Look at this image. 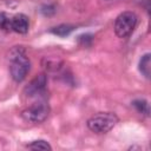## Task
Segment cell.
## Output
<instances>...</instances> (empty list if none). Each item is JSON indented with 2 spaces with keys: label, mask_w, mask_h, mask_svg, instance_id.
<instances>
[{
  "label": "cell",
  "mask_w": 151,
  "mask_h": 151,
  "mask_svg": "<svg viewBox=\"0 0 151 151\" xmlns=\"http://www.w3.org/2000/svg\"><path fill=\"white\" fill-rule=\"evenodd\" d=\"M9 60H11V65H9V71H11V76L12 78L20 83L22 81L28 71H29V60L25 54V51L22 47H14L11 51L9 54Z\"/></svg>",
  "instance_id": "6da1fadb"
},
{
  "label": "cell",
  "mask_w": 151,
  "mask_h": 151,
  "mask_svg": "<svg viewBox=\"0 0 151 151\" xmlns=\"http://www.w3.org/2000/svg\"><path fill=\"white\" fill-rule=\"evenodd\" d=\"M118 120V117L112 112H100L87 120V127L96 133H106L117 125Z\"/></svg>",
  "instance_id": "7a4b0ae2"
},
{
  "label": "cell",
  "mask_w": 151,
  "mask_h": 151,
  "mask_svg": "<svg viewBox=\"0 0 151 151\" xmlns=\"http://www.w3.org/2000/svg\"><path fill=\"white\" fill-rule=\"evenodd\" d=\"M137 25V15L133 12H123L114 21V32L119 38H127L131 35Z\"/></svg>",
  "instance_id": "3957f363"
},
{
  "label": "cell",
  "mask_w": 151,
  "mask_h": 151,
  "mask_svg": "<svg viewBox=\"0 0 151 151\" xmlns=\"http://www.w3.org/2000/svg\"><path fill=\"white\" fill-rule=\"evenodd\" d=\"M50 112L48 104L45 101V99H38V101H34L28 107H26L21 116L25 120L31 123H41L44 122Z\"/></svg>",
  "instance_id": "277c9868"
},
{
  "label": "cell",
  "mask_w": 151,
  "mask_h": 151,
  "mask_svg": "<svg viewBox=\"0 0 151 151\" xmlns=\"http://www.w3.org/2000/svg\"><path fill=\"white\" fill-rule=\"evenodd\" d=\"M46 84H47V78L44 73L37 76L32 81L25 87V94L27 97H35L39 99L44 98V94L46 93Z\"/></svg>",
  "instance_id": "5b68a950"
},
{
  "label": "cell",
  "mask_w": 151,
  "mask_h": 151,
  "mask_svg": "<svg viewBox=\"0 0 151 151\" xmlns=\"http://www.w3.org/2000/svg\"><path fill=\"white\" fill-rule=\"evenodd\" d=\"M28 26V18L25 14H17L11 19V29H13L17 33H27Z\"/></svg>",
  "instance_id": "8992f818"
},
{
  "label": "cell",
  "mask_w": 151,
  "mask_h": 151,
  "mask_svg": "<svg viewBox=\"0 0 151 151\" xmlns=\"http://www.w3.org/2000/svg\"><path fill=\"white\" fill-rule=\"evenodd\" d=\"M139 71L142 72V74L145 78H150V73H151V55H150V53H146L142 57V59L139 61Z\"/></svg>",
  "instance_id": "52a82bcc"
},
{
  "label": "cell",
  "mask_w": 151,
  "mask_h": 151,
  "mask_svg": "<svg viewBox=\"0 0 151 151\" xmlns=\"http://www.w3.org/2000/svg\"><path fill=\"white\" fill-rule=\"evenodd\" d=\"M74 29V27L72 25H67V24H61V25H58L55 27H53L51 29V32L55 35H59V37H66Z\"/></svg>",
  "instance_id": "ba28073f"
},
{
  "label": "cell",
  "mask_w": 151,
  "mask_h": 151,
  "mask_svg": "<svg viewBox=\"0 0 151 151\" xmlns=\"http://www.w3.org/2000/svg\"><path fill=\"white\" fill-rule=\"evenodd\" d=\"M133 107L142 114L149 116L150 114V107H149V103L145 99H136L132 101Z\"/></svg>",
  "instance_id": "9c48e42d"
},
{
  "label": "cell",
  "mask_w": 151,
  "mask_h": 151,
  "mask_svg": "<svg viewBox=\"0 0 151 151\" xmlns=\"http://www.w3.org/2000/svg\"><path fill=\"white\" fill-rule=\"evenodd\" d=\"M27 147L31 149V150H35V151H37V150H42V151L52 150L51 145H50L47 142H45V140H35V142L28 144Z\"/></svg>",
  "instance_id": "30bf717a"
},
{
  "label": "cell",
  "mask_w": 151,
  "mask_h": 151,
  "mask_svg": "<svg viewBox=\"0 0 151 151\" xmlns=\"http://www.w3.org/2000/svg\"><path fill=\"white\" fill-rule=\"evenodd\" d=\"M0 28L7 31L11 29V19L4 12H0Z\"/></svg>",
  "instance_id": "8fae6325"
},
{
  "label": "cell",
  "mask_w": 151,
  "mask_h": 151,
  "mask_svg": "<svg viewBox=\"0 0 151 151\" xmlns=\"http://www.w3.org/2000/svg\"><path fill=\"white\" fill-rule=\"evenodd\" d=\"M41 13L46 17H51L55 13V7L52 6V5H46V6H42L41 7Z\"/></svg>",
  "instance_id": "7c38bea8"
},
{
  "label": "cell",
  "mask_w": 151,
  "mask_h": 151,
  "mask_svg": "<svg viewBox=\"0 0 151 151\" xmlns=\"http://www.w3.org/2000/svg\"><path fill=\"white\" fill-rule=\"evenodd\" d=\"M92 41V35L91 34H84V35H80L79 37V42L83 45V46H88Z\"/></svg>",
  "instance_id": "4fadbf2b"
}]
</instances>
